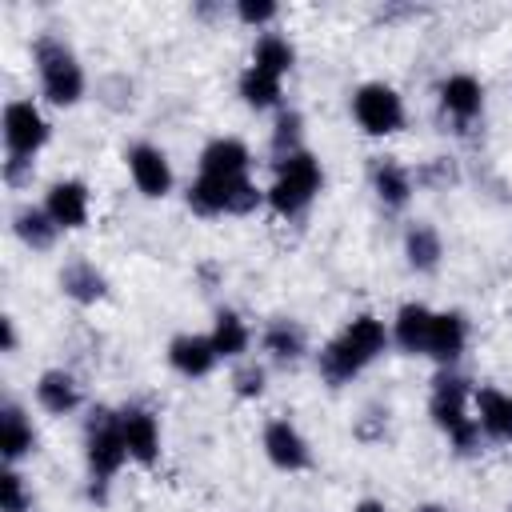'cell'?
<instances>
[{
    "mask_svg": "<svg viewBox=\"0 0 512 512\" xmlns=\"http://www.w3.org/2000/svg\"><path fill=\"white\" fill-rule=\"evenodd\" d=\"M404 256H408V268L412 272H436L440 260H444V240L432 224H412L404 232Z\"/></svg>",
    "mask_w": 512,
    "mask_h": 512,
    "instance_id": "25",
    "label": "cell"
},
{
    "mask_svg": "<svg viewBox=\"0 0 512 512\" xmlns=\"http://www.w3.org/2000/svg\"><path fill=\"white\" fill-rule=\"evenodd\" d=\"M372 192H376V200H380L384 208L400 212V208L412 200L416 184H412V172H408L400 160H392V156H380V160L372 164Z\"/></svg>",
    "mask_w": 512,
    "mask_h": 512,
    "instance_id": "19",
    "label": "cell"
},
{
    "mask_svg": "<svg viewBox=\"0 0 512 512\" xmlns=\"http://www.w3.org/2000/svg\"><path fill=\"white\" fill-rule=\"evenodd\" d=\"M260 348L276 360V364H296L304 352H308V336L296 320H272L264 332H260Z\"/></svg>",
    "mask_w": 512,
    "mask_h": 512,
    "instance_id": "24",
    "label": "cell"
},
{
    "mask_svg": "<svg viewBox=\"0 0 512 512\" xmlns=\"http://www.w3.org/2000/svg\"><path fill=\"white\" fill-rule=\"evenodd\" d=\"M428 416H432V424L448 436V444H452L460 456H468V452L480 448V436H484V432H480V424H476V416H472V388H468V380H464L460 372L444 368V372L432 380Z\"/></svg>",
    "mask_w": 512,
    "mask_h": 512,
    "instance_id": "2",
    "label": "cell"
},
{
    "mask_svg": "<svg viewBox=\"0 0 512 512\" xmlns=\"http://www.w3.org/2000/svg\"><path fill=\"white\" fill-rule=\"evenodd\" d=\"M464 344H468V320L460 312H436L432 316V332H428V352L436 364L452 368L460 356H464Z\"/></svg>",
    "mask_w": 512,
    "mask_h": 512,
    "instance_id": "18",
    "label": "cell"
},
{
    "mask_svg": "<svg viewBox=\"0 0 512 512\" xmlns=\"http://www.w3.org/2000/svg\"><path fill=\"white\" fill-rule=\"evenodd\" d=\"M0 512H32V492L12 464L0 472Z\"/></svg>",
    "mask_w": 512,
    "mask_h": 512,
    "instance_id": "30",
    "label": "cell"
},
{
    "mask_svg": "<svg viewBox=\"0 0 512 512\" xmlns=\"http://www.w3.org/2000/svg\"><path fill=\"white\" fill-rule=\"evenodd\" d=\"M248 168H252V152L236 136L208 140L200 148V164H196V172H204V176H248Z\"/></svg>",
    "mask_w": 512,
    "mask_h": 512,
    "instance_id": "17",
    "label": "cell"
},
{
    "mask_svg": "<svg viewBox=\"0 0 512 512\" xmlns=\"http://www.w3.org/2000/svg\"><path fill=\"white\" fill-rule=\"evenodd\" d=\"M436 96H440L444 116H448L460 132H464L468 124H476L480 112H484V84H480L472 72H452V76H444Z\"/></svg>",
    "mask_w": 512,
    "mask_h": 512,
    "instance_id": "12",
    "label": "cell"
},
{
    "mask_svg": "<svg viewBox=\"0 0 512 512\" xmlns=\"http://www.w3.org/2000/svg\"><path fill=\"white\" fill-rule=\"evenodd\" d=\"M168 364H172V372H180L184 380H204V376L220 364V356H216V348H212L208 336L180 332V336L168 340Z\"/></svg>",
    "mask_w": 512,
    "mask_h": 512,
    "instance_id": "15",
    "label": "cell"
},
{
    "mask_svg": "<svg viewBox=\"0 0 512 512\" xmlns=\"http://www.w3.org/2000/svg\"><path fill=\"white\" fill-rule=\"evenodd\" d=\"M300 136H304V116L300 112H280L276 116V124H272V152H276V160H284V156H292V152H300Z\"/></svg>",
    "mask_w": 512,
    "mask_h": 512,
    "instance_id": "29",
    "label": "cell"
},
{
    "mask_svg": "<svg viewBox=\"0 0 512 512\" xmlns=\"http://www.w3.org/2000/svg\"><path fill=\"white\" fill-rule=\"evenodd\" d=\"M32 64H36V80H40V92H44L48 104H56V108H72V104L84 100V92H88V76H84L76 52H72L64 40H56V36H40V40L32 44Z\"/></svg>",
    "mask_w": 512,
    "mask_h": 512,
    "instance_id": "4",
    "label": "cell"
},
{
    "mask_svg": "<svg viewBox=\"0 0 512 512\" xmlns=\"http://www.w3.org/2000/svg\"><path fill=\"white\" fill-rule=\"evenodd\" d=\"M320 188H324V168H320V160L308 148H300V152L276 160V176L264 188V204L276 216L292 220V216H300L320 196Z\"/></svg>",
    "mask_w": 512,
    "mask_h": 512,
    "instance_id": "5",
    "label": "cell"
},
{
    "mask_svg": "<svg viewBox=\"0 0 512 512\" xmlns=\"http://www.w3.org/2000/svg\"><path fill=\"white\" fill-rule=\"evenodd\" d=\"M472 416L480 432L496 444H512V396L500 388H476L472 392Z\"/></svg>",
    "mask_w": 512,
    "mask_h": 512,
    "instance_id": "16",
    "label": "cell"
},
{
    "mask_svg": "<svg viewBox=\"0 0 512 512\" xmlns=\"http://www.w3.org/2000/svg\"><path fill=\"white\" fill-rule=\"evenodd\" d=\"M16 344H20L16 320H12V316H0V348H4V352H16Z\"/></svg>",
    "mask_w": 512,
    "mask_h": 512,
    "instance_id": "34",
    "label": "cell"
},
{
    "mask_svg": "<svg viewBox=\"0 0 512 512\" xmlns=\"http://www.w3.org/2000/svg\"><path fill=\"white\" fill-rule=\"evenodd\" d=\"M36 404H40L48 416H68V412H76V408H80V384H76V376L64 372V368L40 372V380H36Z\"/></svg>",
    "mask_w": 512,
    "mask_h": 512,
    "instance_id": "21",
    "label": "cell"
},
{
    "mask_svg": "<svg viewBox=\"0 0 512 512\" xmlns=\"http://www.w3.org/2000/svg\"><path fill=\"white\" fill-rule=\"evenodd\" d=\"M184 200L196 216H248L264 204V188H256L252 176H204V172H196Z\"/></svg>",
    "mask_w": 512,
    "mask_h": 512,
    "instance_id": "6",
    "label": "cell"
},
{
    "mask_svg": "<svg viewBox=\"0 0 512 512\" xmlns=\"http://www.w3.org/2000/svg\"><path fill=\"white\" fill-rule=\"evenodd\" d=\"M432 316H436V312H432L428 304H420V300L400 304V308H396V316H392V324H388L392 344H396L400 352H408V356H424V352H428Z\"/></svg>",
    "mask_w": 512,
    "mask_h": 512,
    "instance_id": "14",
    "label": "cell"
},
{
    "mask_svg": "<svg viewBox=\"0 0 512 512\" xmlns=\"http://www.w3.org/2000/svg\"><path fill=\"white\" fill-rule=\"evenodd\" d=\"M12 228H16L20 244H28L32 252H48V248L56 244V236H60V228L52 224V216L44 212V204H40V208H36V204H24V208L12 216Z\"/></svg>",
    "mask_w": 512,
    "mask_h": 512,
    "instance_id": "27",
    "label": "cell"
},
{
    "mask_svg": "<svg viewBox=\"0 0 512 512\" xmlns=\"http://www.w3.org/2000/svg\"><path fill=\"white\" fill-rule=\"evenodd\" d=\"M28 452H36V428L24 416V408L8 400L0 408V456H4V464H16Z\"/></svg>",
    "mask_w": 512,
    "mask_h": 512,
    "instance_id": "22",
    "label": "cell"
},
{
    "mask_svg": "<svg viewBox=\"0 0 512 512\" xmlns=\"http://www.w3.org/2000/svg\"><path fill=\"white\" fill-rule=\"evenodd\" d=\"M60 292H64L72 304H96V300L108 296V280H104V272H100L92 260L76 256V260H68V264L60 268Z\"/></svg>",
    "mask_w": 512,
    "mask_h": 512,
    "instance_id": "20",
    "label": "cell"
},
{
    "mask_svg": "<svg viewBox=\"0 0 512 512\" xmlns=\"http://www.w3.org/2000/svg\"><path fill=\"white\" fill-rule=\"evenodd\" d=\"M260 448H264L268 464L280 468V472H308L312 468V448H308L304 432L292 420H284V416H276V420L264 424Z\"/></svg>",
    "mask_w": 512,
    "mask_h": 512,
    "instance_id": "10",
    "label": "cell"
},
{
    "mask_svg": "<svg viewBox=\"0 0 512 512\" xmlns=\"http://www.w3.org/2000/svg\"><path fill=\"white\" fill-rule=\"evenodd\" d=\"M128 444L120 432V412L112 408H96L84 424V464H88V480H92V500L108 496V484L120 476V468L128 464Z\"/></svg>",
    "mask_w": 512,
    "mask_h": 512,
    "instance_id": "3",
    "label": "cell"
},
{
    "mask_svg": "<svg viewBox=\"0 0 512 512\" xmlns=\"http://www.w3.org/2000/svg\"><path fill=\"white\" fill-rule=\"evenodd\" d=\"M352 116L368 136H392L404 128L408 112H404V96L384 84V80H368L352 92Z\"/></svg>",
    "mask_w": 512,
    "mask_h": 512,
    "instance_id": "7",
    "label": "cell"
},
{
    "mask_svg": "<svg viewBox=\"0 0 512 512\" xmlns=\"http://www.w3.org/2000/svg\"><path fill=\"white\" fill-rule=\"evenodd\" d=\"M276 16H280V4H272V0H236V20L248 28H264Z\"/></svg>",
    "mask_w": 512,
    "mask_h": 512,
    "instance_id": "32",
    "label": "cell"
},
{
    "mask_svg": "<svg viewBox=\"0 0 512 512\" xmlns=\"http://www.w3.org/2000/svg\"><path fill=\"white\" fill-rule=\"evenodd\" d=\"M124 164H128V176H132V184H136V192L140 196H148V200H160V196H168L172 192V184H176V172H172V160H168V152L164 148H156V144H132L128 152H124Z\"/></svg>",
    "mask_w": 512,
    "mask_h": 512,
    "instance_id": "9",
    "label": "cell"
},
{
    "mask_svg": "<svg viewBox=\"0 0 512 512\" xmlns=\"http://www.w3.org/2000/svg\"><path fill=\"white\" fill-rule=\"evenodd\" d=\"M208 340H212V348H216V356H220V360H240V356L252 348V328L244 324V316H240V312L220 308V312H216V320H212Z\"/></svg>",
    "mask_w": 512,
    "mask_h": 512,
    "instance_id": "23",
    "label": "cell"
},
{
    "mask_svg": "<svg viewBox=\"0 0 512 512\" xmlns=\"http://www.w3.org/2000/svg\"><path fill=\"white\" fill-rule=\"evenodd\" d=\"M508 512H512V504H508Z\"/></svg>",
    "mask_w": 512,
    "mask_h": 512,
    "instance_id": "37",
    "label": "cell"
},
{
    "mask_svg": "<svg viewBox=\"0 0 512 512\" xmlns=\"http://www.w3.org/2000/svg\"><path fill=\"white\" fill-rule=\"evenodd\" d=\"M44 212L52 216V224H56L60 232L84 228L88 216H92V192H88V184L76 180V176L56 180V184L44 192Z\"/></svg>",
    "mask_w": 512,
    "mask_h": 512,
    "instance_id": "11",
    "label": "cell"
},
{
    "mask_svg": "<svg viewBox=\"0 0 512 512\" xmlns=\"http://www.w3.org/2000/svg\"><path fill=\"white\" fill-rule=\"evenodd\" d=\"M416 512H444V508H440V504H420Z\"/></svg>",
    "mask_w": 512,
    "mask_h": 512,
    "instance_id": "36",
    "label": "cell"
},
{
    "mask_svg": "<svg viewBox=\"0 0 512 512\" xmlns=\"http://www.w3.org/2000/svg\"><path fill=\"white\" fill-rule=\"evenodd\" d=\"M0 136H4L8 156H28L32 160L48 144L52 124H48V116L32 100H8L4 116H0Z\"/></svg>",
    "mask_w": 512,
    "mask_h": 512,
    "instance_id": "8",
    "label": "cell"
},
{
    "mask_svg": "<svg viewBox=\"0 0 512 512\" xmlns=\"http://www.w3.org/2000/svg\"><path fill=\"white\" fill-rule=\"evenodd\" d=\"M352 512H388V508H384V500H372V496H368V500L352 504Z\"/></svg>",
    "mask_w": 512,
    "mask_h": 512,
    "instance_id": "35",
    "label": "cell"
},
{
    "mask_svg": "<svg viewBox=\"0 0 512 512\" xmlns=\"http://www.w3.org/2000/svg\"><path fill=\"white\" fill-rule=\"evenodd\" d=\"M28 176H32V160H28V156H8V160H4V180H8L12 188H20Z\"/></svg>",
    "mask_w": 512,
    "mask_h": 512,
    "instance_id": "33",
    "label": "cell"
},
{
    "mask_svg": "<svg viewBox=\"0 0 512 512\" xmlns=\"http://www.w3.org/2000/svg\"><path fill=\"white\" fill-rule=\"evenodd\" d=\"M388 344H392L388 324H384L380 316H372V312H360V316H352V320H348V324L320 348L316 368H320L324 384L340 388V384L356 380V376H360V372H364Z\"/></svg>",
    "mask_w": 512,
    "mask_h": 512,
    "instance_id": "1",
    "label": "cell"
},
{
    "mask_svg": "<svg viewBox=\"0 0 512 512\" xmlns=\"http://www.w3.org/2000/svg\"><path fill=\"white\" fill-rule=\"evenodd\" d=\"M264 380H268L264 364L244 360V364L232 372V392H236L240 400H256V396H264Z\"/></svg>",
    "mask_w": 512,
    "mask_h": 512,
    "instance_id": "31",
    "label": "cell"
},
{
    "mask_svg": "<svg viewBox=\"0 0 512 512\" xmlns=\"http://www.w3.org/2000/svg\"><path fill=\"white\" fill-rule=\"evenodd\" d=\"M120 432L128 444V456L144 468H152L160 460V420L152 416V408L144 404H128L120 408Z\"/></svg>",
    "mask_w": 512,
    "mask_h": 512,
    "instance_id": "13",
    "label": "cell"
},
{
    "mask_svg": "<svg viewBox=\"0 0 512 512\" xmlns=\"http://www.w3.org/2000/svg\"><path fill=\"white\" fill-rule=\"evenodd\" d=\"M252 68L272 72V76L284 80V76L296 68V48L288 44V36L264 32V36H256V44H252Z\"/></svg>",
    "mask_w": 512,
    "mask_h": 512,
    "instance_id": "28",
    "label": "cell"
},
{
    "mask_svg": "<svg viewBox=\"0 0 512 512\" xmlns=\"http://www.w3.org/2000/svg\"><path fill=\"white\" fill-rule=\"evenodd\" d=\"M236 92L248 108L256 112H268V108H280V96H284V80L272 76V72H260V68H244L240 80H236Z\"/></svg>",
    "mask_w": 512,
    "mask_h": 512,
    "instance_id": "26",
    "label": "cell"
}]
</instances>
